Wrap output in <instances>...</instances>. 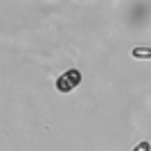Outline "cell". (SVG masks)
Segmentation results:
<instances>
[{
    "label": "cell",
    "mask_w": 151,
    "mask_h": 151,
    "mask_svg": "<svg viewBox=\"0 0 151 151\" xmlns=\"http://www.w3.org/2000/svg\"><path fill=\"white\" fill-rule=\"evenodd\" d=\"M81 83V72L79 70H65L61 77L57 79V90L59 93H70Z\"/></svg>",
    "instance_id": "1"
},
{
    "label": "cell",
    "mask_w": 151,
    "mask_h": 151,
    "mask_svg": "<svg viewBox=\"0 0 151 151\" xmlns=\"http://www.w3.org/2000/svg\"><path fill=\"white\" fill-rule=\"evenodd\" d=\"M131 54L135 59H151V47H133Z\"/></svg>",
    "instance_id": "2"
},
{
    "label": "cell",
    "mask_w": 151,
    "mask_h": 151,
    "mask_svg": "<svg viewBox=\"0 0 151 151\" xmlns=\"http://www.w3.org/2000/svg\"><path fill=\"white\" fill-rule=\"evenodd\" d=\"M133 151H151V145H149V142H140V145H135Z\"/></svg>",
    "instance_id": "3"
}]
</instances>
